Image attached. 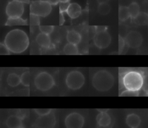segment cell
<instances>
[{
    "label": "cell",
    "mask_w": 148,
    "mask_h": 128,
    "mask_svg": "<svg viewBox=\"0 0 148 128\" xmlns=\"http://www.w3.org/2000/svg\"><path fill=\"white\" fill-rule=\"evenodd\" d=\"M59 10L60 13L66 12L70 3L69 2H60L59 3Z\"/></svg>",
    "instance_id": "obj_30"
},
{
    "label": "cell",
    "mask_w": 148,
    "mask_h": 128,
    "mask_svg": "<svg viewBox=\"0 0 148 128\" xmlns=\"http://www.w3.org/2000/svg\"><path fill=\"white\" fill-rule=\"evenodd\" d=\"M96 121L99 126L106 127L110 125L112 119L110 115L107 112H99L97 115Z\"/></svg>",
    "instance_id": "obj_13"
},
{
    "label": "cell",
    "mask_w": 148,
    "mask_h": 128,
    "mask_svg": "<svg viewBox=\"0 0 148 128\" xmlns=\"http://www.w3.org/2000/svg\"><path fill=\"white\" fill-rule=\"evenodd\" d=\"M64 123L66 128H82L84 124V118L79 112H72L66 116Z\"/></svg>",
    "instance_id": "obj_9"
},
{
    "label": "cell",
    "mask_w": 148,
    "mask_h": 128,
    "mask_svg": "<svg viewBox=\"0 0 148 128\" xmlns=\"http://www.w3.org/2000/svg\"><path fill=\"white\" fill-rule=\"evenodd\" d=\"M119 52L120 53H121L124 47V46H125V41H124V39H123L122 37H121L120 36H119Z\"/></svg>",
    "instance_id": "obj_32"
},
{
    "label": "cell",
    "mask_w": 148,
    "mask_h": 128,
    "mask_svg": "<svg viewBox=\"0 0 148 128\" xmlns=\"http://www.w3.org/2000/svg\"><path fill=\"white\" fill-rule=\"evenodd\" d=\"M110 9L111 8L109 4H108V2H105L99 3L97 8V10L98 13H99L100 14L106 15L110 12Z\"/></svg>",
    "instance_id": "obj_23"
},
{
    "label": "cell",
    "mask_w": 148,
    "mask_h": 128,
    "mask_svg": "<svg viewBox=\"0 0 148 128\" xmlns=\"http://www.w3.org/2000/svg\"><path fill=\"white\" fill-rule=\"evenodd\" d=\"M127 7L130 15V17L134 20L140 13L139 5L136 2H133L130 3Z\"/></svg>",
    "instance_id": "obj_21"
},
{
    "label": "cell",
    "mask_w": 148,
    "mask_h": 128,
    "mask_svg": "<svg viewBox=\"0 0 148 128\" xmlns=\"http://www.w3.org/2000/svg\"><path fill=\"white\" fill-rule=\"evenodd\" d=\"M65 18L63 14V13H60V16H59V24L60 25H62L65 23Z\"/></svg>",
    "instance_id": "obj_33"
},
{
    "label": "cell",
    "mask_w": 148,
    "mask_h": 128,
    "mask_svg": "<svg viewBox=\"0 0 148 128\" xmlns=\"http://www.w3.org/2000/svg\"><path fill=\"white\" fill-rule=\"evenodd\" d=\"M24 12V3L18 0H12L6 6L5 13L8 18L21 17Z\"/></svg>",
    "instance_id": "obj_7"
},
{
    "label": "cell",
    "mask_w": 148,
    "mask_h": 128,
    "mask_svg": "<svg viewBox=\"0 0 148 128\" xmlns=\"http://www.w3.org/2000/svg\"><path fill=\"white\" fill-rule=\"evenodd\" d=\"M125 44L131 48L139 47L143 41L142 35L138 31H131L129 32L124 38Z\"/></svg>",
    "instance_id": "obj_11"
},
{
    "label": "cell",
    "mask_w": 148,
    "mask_h": 128,
    "mask_svg": "<svg viewBox=\"0 0 148 128\" xmlns=\"http://www.w3.org/2000/svg\"><path fill=\"white\" fill-rule=\"evenodd\" d=\"M63 52L66 55H77L79 53L77 46L70 43L65 44L63 48Z\"/></svg>",
    "instance_id": "obj_19"
},
{
    "label": "cell",
    "mask_w": 148,
    "mask_h": 128,
    "mask_svg": "<svg viewBox=\"0 0 148 128\" xmlns=\"http://www.w3.org/2000/svg\"><path fill=\"white\" fill-rule=\"evenodd\" d=\"M112 41L110 34L106 31V28L96 31L93 37V42L96 47L99 49H105L109 46Z\"/></svg>",
    "instance_id": "obj_8"
},
{
    "label": "cell",
    "mask_w": 148,
    "mask_h": 128,
    "mask_svg": "<svg viewBox=\"0 0 148 128\" xmlns=\"http://www.w3.org/2000/svg\"><path fill=\"white\" fill-rule=\"evenodd\" d=\"M114 82L113 75L109 71L101 70L97 71L92 78V86L99 92H106L110 89Z\"/></svg>",
    "instance_id": "obj_2"
},
{
    "label": "cell",
    "mask_w": 148,
    "mask_h": 128,
    "mask_svg": "<svg viewBox=\"0 0 148 128\" xmlns=\"http://www.w3.org/2000/svg\"><path fill=\"white\" fill-rule=\"evenodd\" d=\"M140 117L136 114H128L125 119V123L130 127H138L140 123Z\"/></svg>",
    "instance_id": "obj_17"
},
{
    "label": "cell",
    "mask_w": 148,
    "mask_h": 128,
    "mask_svg": "<svg viewBox=\"0 0 148 128\" xmlns=\"http://www.w3.org/2000/svg\"><path fill=\"white\" fill-rule=\"evenodd\" d=\"M70 0H60V2H69Z\"/></svg>",
    "instance_id": "obj_38"
},
{
    "label": "cell",
    "mask_w": 148,
    "mask_h": 128,
    "mask_svg": "<svg viewBox=\"0 0 148 128\" xmlns=\"http://www.w3.org/2000/svg\"><path fill=\"white\" fill-rule=\"evenodd\" d=\"M52 10V5L46 0H36L32 2L29 5L30 13L39 17H45L49 16Z\"/></svg>",
    "instance_id": "obj_6"
},
{
    "label": "cell",
    "mask_w": 148,
    "mask_h": 128,
    "mask_svg": "<svg viewBox=\"0 0 148 128\" xmlns=\"http://www.w3.org/2000/svg\"><path fill=\"white\" fill-rule=\"evenodd\" d=\"M122 81L126 89L138 92L142 87L144 79L140 72L136 71H130L124 75Z\"/></svg>",
    "instance_id": "obj_3"
},
{
    "label": "cell",
    "mask_w": 148,
    "mask_h": 128,
    "mask_svg": "<svg viewBox=\"0 0 148 128\" xmlns=\"http://www.w3.org/2000/svg\"><path fill=\"white\" fill-rule=\"evenodd\" d=\"M130 128H138V127H130Z\"/></svg>",
    "instance_id": "obj_40"
},
{
    "label": "cell",
    "mask_w": 148,
    "mask_h": 128,
    "mask_svg": "<svg viewBox=\"0 0 148 128\" xmlns=\"http://www.w3.org/2000/svg\"><path fill=\"white\" fill-rule=\"evenodd\" d=\"M3 43L10 52L18 54L27 49L29 45V39L24 31L20 29H13L7 33Z\"/></svg>",
    "instance_id": "obj_1"
},
{
    "label": "cell",
    "mask_w": 148,
    "mask_h": 128,
    "mask_svg": "<svg viewBox=\"0 0 148 128\" xmlns=\"http://www.w3.org/2000/svg\"><path fill=\"white\" fill-rule=\"evenodd\" d=\"M136 23L139 25H145L148 20V15L143 12H140L138 16L134 19Z\"/></svg>",
    "instance_id": "obj_25"
},
{
    "label": "cell",
    "mask_w": 148,
    "mask_h": 128,
    "mask_svg": "<svg viewBox=\"0 0 148 128\" xmlns=\"http://www.w3.org/2000/svg\"><path fill=\"white\" fill-rule=\"evenodd\" d=\"M39 29L41 32L50 35L54 30L53 25H40Z\"/></svg>",
    "instance_id": "obj_28"
},
{
    "label": "cell",
    "mask_w": 148,
    "mask_h": 128,
    "mask_svg": "<svg viewBox=\"0 0 148 128\" xmlns=\"http://www.w3.org/2000/svg\"><path fill=\"white\" fill-rule=\"evenodd\" d=\"M99 112H107L108 109H97Z\"/></svg>",
    "instance_id": "obj_37"
},
{
    "label": "cell",
    "mask_w": 148,
    "mask_h": 128,
    "mask_svg": "<svg viewBox=\"0 0 148 128\" xmlns=\"http://www.w3.org/2000/svg\"><path fill=\"white\" fill-rule=\"evenodd\" d=\"M109 0H97V2L98 3H105V2H108Z\"/></svg>",
    "instance_id": "obj_35"
},
{
    "label": "cell",
    "mask_w": 148,
    "mask_h": 128,
    "mask_svg": "<svg viewBox=\"0 0 148 128\" xmlns=\"http://www.w3.org/2000/svg\"><path fill=\"white\" fill-rule=\"evenodd\" d=\"M29 23L32 25H39L40 24V17L30 13L29 14Z\"/></svg>",
    "instance_id": "obj_27"
},
{
    "label": "cell",
    "mask_w": 148,
    "mask_h": 128,
    "mask_svg": "<svg viewBox=\"0 0 148 128\" xmlns=\"http://www.w3.org/2000/svg\"><path fill=\"white\" fill-rule=\"evenodd\" d=\"M130 17L128 7L120 6L119 8V19L121 21H125Z\"/></svg>",
    "instance_id": "obj_22"
},
{
    "label": "cell",
    "mask_w": 148,
    "mask_h": 128,
    "mask_svg": "<svg viewBox=\"0 0 148 128\" xmlns=\"http://www.w3.org/2000/svg\"><path fill=\"white\" fill-rule=\"evenodd\" d=\"M6 82L10 87H16L21 83L20 76L16 73H10L7 76Z\"/></svg>",
    "instance_id": "obj_18"
},
{
    "label": "cell",
    "mask_w": 148,
    "mask_h": 128,
    "mask_svg": "<svg viewBox=\"0 0 148 128\" xmlns=\"http://www.w3.org/2000/svg\"><path fill=\"white\" fill-rule=\"evenodd\" d=\"M5 25L9 26L25 25H27V20H25L21 17L8 18L5 23Z\"/></svg>",
    "instance_id": "obj_20"
},
{
    "label": "cell",
    "mask_w": 148,
    "mask_h": 128,
    "mask_svg": "<svg viewBox=\"0 0 148 128\" xmlns=\"http://www.w3.org/2000/svg\"><path fill=\"white\" fill-rule=\"evenodd\" d=\"M18 128H25L23 126H20V127H18Z\"/></svg>",
    "instance_id": "obj_39"
},
{
    "label": "cell",
    "mask_w": 148,
    "mask_h": 128,
    "mask_svg": "<svg viewBox=\"0 0 148 128\" xmlns=\"http://www.w3.org/2000/svg\"><path fill=\"white\" fill-rule=\"evenodd\" d=\"M66 38L68 43L77 45L81 42L82 35L78 31L72 30L67 32Z\"/></svg>",
    "instance_id": "obj_16"
},
{
    "label": "cell",
    "mask_w": 148,
    "mask_h": 128,
    "mask_svg": "<svg viewBox=\"0 0 148 128\" xmlns=\"http://www.w3.org/2000/svg\"><path fill=\"white\" fill-rule=\"evenodd\" d=\"M10 50L4 44V43H0V54L1 55H9Z\"/></svg>",
    "instance_id": "obj_29"
},
{
    "label": "cell",
    "mask_w": 148,
    "mask_h": 128,
    "mask_svg": "<svg viewBox=\"0 0 148 128\" xmlns=\"http://www.w3.org/2000/svg\"><path fill=\"white\" fill-rule=\"evenodd\" d=\"M56 117L51 112L50 114L40 116L38 118L34 123V126L36 128H53L56 125Z\"/></svg>",
    "instance_id": "obj_10"
},
{
    "label": "cell",
    "mask_w": 148,
    "mask_h": 128,
    "mask_svg": "<svg viewBox=\"0 0 148 128\" xmlns=\"http://www.w3.org/2000/svg\"><path fill=\"white\" fill-rule=\"evenodd\" d=\"M138 95L137 92L126 89L120 94V96H137Z\"/></svg>",
    "instance_id": "obj_31"
},
{
    "label": "cell",
    "mask_w": 148,
    "mask_h": 128,
    "mask_svg": "<svg viewBox=\"0 0 148 128\" xmlns=\"http://www.w3.org/2000/svg\"><path fill=\"white\" fill-rule=\"evenodd\" d=\"M34 83L38 90L46 92L53 87L55 85V81L50 73L46 71H42L35 76Z\"/></svg>",
    "instance_id": "obj_4"
},
{
    "label": "cell",
    "mask_w": 148,
    "mask_h": 128,
    "mask_svg": "<svg viewBox=\"0 0 148 128\" xmlns=\"http://www.w3.org/2000/svg\"><path fill=\"white\" fill-rule=\"evenodd\" d=\"M6 125L8 128H18L23 126L22 118L19 115H11L6 119Z\"/></svg>",
    "instance_id": "obj_15"
},
{
    "label": "cell",
    "mask_w": 148,
    "mask_h": 128,
    "mask_svg": "<svg viewBox=\"0 0 148 128\" xmlns=\"http://www.w3.org/2000/svg\"><path fill=\"white\" fill-rule=\"evenodd\" d=\"M65 82L68 89L72 90H77L81 89L84 85L85 77L80 71L73 70L67 74Z\"/></svg>",
    "instance_id": "obj_5"
},
{
    "label": "cell",
    "mask_w": 148,
    "mask_h": 128,
    "mask_svg": "<svg viewBox=\"0 0 148 128\" xmlns=\"http://www.w3.org/2000/svg\"><path fill=\"white\" fill-rule=\"evenodd\" d=\"M51 5H56L60 3V0H46Z\"/></svg>",
    "instance_id": "obj_34"
},
{
    "label": "cell",
    "mask_w": 148,
    "mask_h": 128,
    "mask_svg": "<svg viewBox=\"0 0 148 128\" xmlns=\"http://www.w3.org/2000/svg\"><path fill=\"white\" fill-rule=\"evenodd\" d=\"M65 13L71 19H75L81 14L82 8L77 3L72 2L70 3Z\"/></svg>",
    "instance_id": "obj_12"
},
{
    "label": "cell",
    "mask_w": 148,
    "mask_h": 128,
    "mask_svg": "<svg viewBox=\"0 0 148 128\" xmlns=\"http://www.w3.org/2000/svg\"><path fill=\"white\" fill-rule=\"evenodd\" d=\"M52 110L50 108H35L34 109V112L39 116L47 115L52 112Z\"/></svg>",
    "instance_id": "obj_26"
},
{
    "label": "cell",
    "mask_w": 148,
    "mask_h": 128,
    "mask_svg": "<svg viewBox=\"0 0 148 128\" xmlns=\"http://www.w3.org/2000/svg\"><path fill=\"white\" fill-rule=\"evenodd\" d=\"M21 83L25 86L29 87L30 85V73L29 71H26L23 72L20 76Z\"/></svg>",
    "instance_id": "obj_24"
},
{
    "label": "cell",
    "mask_w": 148,
    "mask_h": 128,
    "mask_svg": "<svg viewBox=\"0 0 148 128\" xmlns=\"http://www.w3.org/2000/svg\"><path fill=\"white\" fill-rule=\"evenodd\" d=\"M18 1H19L20 2H22V3H29V0H18Z\"/></svg>",
    "instance_id": "obj_36"
},
{
    "label": "cell",
    "mask_w": 148,
    "mask_h": 128,
    "mask_svg": "<svg viewBox=\"0 0 148 128\" xmlns=\"http://www.w3.org/2000/svg\"><path fill=\"white\" fill-rule=\"evenodd\" d=\"M36 42L38 45L43 48H49L51 45L50 35L43 32H40L36 35Z\"/></svg>",
    "instance_id": "obj_14"
}]
</instances>
